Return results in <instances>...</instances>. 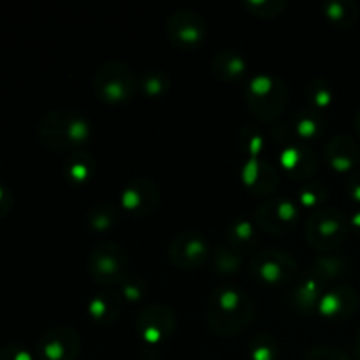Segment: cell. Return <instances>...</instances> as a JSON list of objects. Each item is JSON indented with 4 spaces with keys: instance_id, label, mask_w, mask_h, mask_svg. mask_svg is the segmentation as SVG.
<instances>
[{
    "instance_id": "ba28073f",
    "label": "cell",
    "mask_w": 360,
    "mask_h": 360,
    "mask_svg": "<svg viewBox=\"0 0 360 360\" xmlns=\"http://www.w3.org/2000/svg\"><path fill=\"white\" fill-rule=\"evenodd\" d=\"M165 34L176 48L195 49L206 41L207 25L197 11L176 9L165 21Z\"/></svg>"
},
{
    "instance_id": "9c48e42d",
    "label": "cell",
    "mask_w": 360,
    "mask_h": 360,
    "mask_svg": "<svg viewBox=\"0 0 360 360\" xmlns=\"http://www.w3.org/2000/svg\"><path fill=\"white\" fill-rule=\"evenodd\" d=\"M255 224L269 234H287L299 221V207L290 197H269L255 210Z\"/></svg>"
},
{
    "instance_id": "3957f363",
    "label": "cell",
    "mask_w": 360,
    "mask_h": 360,
    "mask_svg": "<svg viewBox=\"0 0 360 360\" xmlns=\"http://www.w3.org/2000/svg\"><path fill=\"white\" fill-rule=\"evenodd\" d=\"M246 104L260 122H274L285 112L290 91L283 79L273 74L259 72L246 84Z\"/></svg>"
},
{
    "instance_id": "5bb4252c",
    "label": "cell",
    "mask_w": 360,
    "mask_h": 360,
    "mask_svg": "<svg viewBox=\"0 0 360 360\" xmlns=\"http://www.w3.org/2000/svg\"><path fill=\"white\" fill-rule=\"evenodd\" d=\"M160 202V188L150 178H134L123 186L122 207L134 217H144L157 210Z\"/></svg>"
},
{
    "instance_id": "f546056e",
    "label": "cell",
    "mask_w": 360,
    "mask_h": 360,
    "mask_svg": "<svg viewBox=\"0 0 360 360\" xmlns=\"http://www.w3.org/2000/svg\"><path fill=\"white\" fill-rule=\"evenodd\" d=\"M238 143L246 158H262V153L266 151V141H264L262 134L252 127H245L239 132Z\"/></svg>"
},
{
    "instance_id": "52a82bcc",
    "label": "cell",
    "mask_w": 360,
    "mask_h": 360,
    "mask_svg": "<svg viewBox=\"0 0 360 360\" xmlns=\"http://www.w3.org/2000/svg\"><path fill=\"white\" fill-rule=\"evenodd\" d=\"M250 271L262 283L285 285L295 278L297 260L285 250L269 248L252 257Z\"/></svg>"
},
{
    "instance_id": "484cf974",
    "label": "cell",
    "mask_w": 360,
    "mask_h": 360,
    "mask_svg": "<svg viewBox=\"0 0 360 360\" xmlns=\"http://www.w3.org/2000/svg\"><path fill=\"white\" fill-rule=\"evenodd\" d=\"M118 221V210L109 202L97 204L86 214V224L95 232H108Z\"/></svg>"
},
{
    "instance_id": "d4e9b609",
    "label": "cell",
    "mask_w": 360,
    "mask_h": 360,
    "mask_svg": "<svg viewBox=\"0 0 360 360\" xmlns=\"http://www.w3.org/2000/svg\"><path fill=\"white\" fill-rule=\"evenodd\" d=\"M306 98H308L309 108L316 109V111L322 112L323 109L329 108L334 101V88L323 77H315L313 81H309L306 84Z\"/></svg>"
},
{
    "instance_id": "4fadbf2b",
    "label": "cell",
    "mask_w": 360,
    "mask_h": 360,
    "mask_svg": "<svg viewBox=\"0 0 360 360\" xmlns=\"http://www.w3.org/2000/svg\"><path fill=\"white\" fill-rule=\"evenodd\" d=\"M280 167L287 172L288 178L295 181H309L319 167V155L304 141L292 139L281 144L280 148Z\"/></svg>"
},
{
    "instance_id": "836d02e7",
    "label": "cell",
    "mask_w": 360,
    "mask_h": 360,
    "mask_svg": "<svg viewBox=\"0 0 360 360\" xmlns=\"http://www.w3.org/2000/svg\"><path fill=\"white\" fill-rule=\"evenodd\" d=\"M146 283H144L141 278H132V276H127L125 280L120 283V294L125 301L130 302H136L141 301V299L146 295Z\"/></svg>"
},
{
    "instance_id": "60d3db41",
    "label": "cell",
    "mask_w": 360,
    "mask_h": 360,
    "mask_svg": "<svg viewBox=\"0 0 360 360\" xmlns=\"http://www.w3.org/2000/svg\"><path fill=\"white\" fill-rule=\"evenodd\" d=\"M355 129H357V132H359V136H360V109H359L357 115H355Z\"/></svg>"
},
{
    "instance_id": "d590c367",
    "label": "cell",
    "mask_w": 360,
    "mask_h": 360,
    "mask_svg": "<svg viewBox=\"0 0 360 360\" xmlns=\"http://www.w3.org/2000/svg\"><path fill=\"white\" fill-rule=\"evenodd\" d=\"M0 360H34V355L27 348L16 347V345H7L0 350Z\"/></svg>"
},
{
    "instance_id": "cb8c5ba5",
    "label": "cell",
    "mask_w": 360,
    "mask_h": 360,
    "mask_svg": "<svg viewBox=\"0 0 360 360\" xmlns=\"http://www.w3.org/2000/svg\"><path fill=\"white\" fill-rule=\"evenodd\" d=\"M323 14L336 27L348 28L357 21L359 7L354 0H329L323 6Z\"/></svg>"
},
{
    "instance_id": "e0dca14e",
    "label": "cell",
    "mask_w": 360,
    "mask_h": 360,
    "mask_svg": "<svg viewBox=\"0 0 360 360\" xmlns=\"http://www.w3.org/2000/svg\"><path fill=\"white\" fill-rule=\"evenodd\" d=\"M326 160L338 172H348L360 158L359 144L347 134H336L326 143Z\"/></svg>"
},
{
    "instance_id": "44dd1931",
    "label": "cell",
    "mask_w": 360,
    "mask_h": 360,
    "mask_svg": "<svg viewBox=\"0 0 360 360\" xmlns=\"http://www.w3.org/2000/svg\"><path fill=\"white\" fill-rule=\"evenodd\" d=\"M97 162L88 151H76L63 164V176L72 185H86L95 176Z\"/></svg>"
},
{
    "instance_id": "ab89813d",
    "label": "cell",
    "mask_w": 360,
    "mask_h": 360,
    "mask_svg": "<svg viewBox=\"0 0 360 360\" xmlns=\"http://www.w3.org/2000/svg\"><path fill=\"white\" fill-rule=\"evenodd\" d=\"M350 224H352V225H355V227H360V210H359L357 213H355V214H352Z\"/></svg>"
},
{
    "instance_id": "8d00e7d4",
    "label": "cell",
    "mask_w": 360,
    "mask_h": 360,
    "mask_svg": "<svg viewBox=\"0 0 360 360\" xmlns=\"http://www.w3.org/2000/svg\"><path fill=\"white\" fill-rule=\"evenodd\" d=\"M13 204L14 199L11 190L7 188L6 185H0V218L6 217V214L13 210Z\"/></svg>"
},
{
    "instance_id": "9a60e30c",
    "label": "cell",
    "mask_w": 360,
    "mask_h": 360,
    "mask_svg": "<svg viewBox=\"0 0 360 360\" xmlns=\"http://www.w3.org/2000/svg\"><path fill=\"white\" fill-rule=\"evenodd\" d=\"M239 176H241V181L245 183L250 192L262 197L271 195L280 183L278 171L264 158H246L241 171H239Z\"/></svg>"
},
{
    "instance_id": "5b68a950",
    "label": "cell",
    "mask_w": 360,
    "mask_h": 360,
    "mask_svg": "<svg viewBox=\"0 0 360 360\" xmlns=\"http://www.w3.org/2000/svg\"><path fill=\"white\" fill-rule=\"evenodd\" d=\"M139 88V79L132 67L120 60H109L98 67L94 77L95 95L105 104H122L130 101Z\"/></svg>"
},
{
    "instance_id": "603a6c76",
    "label": "cell",
    "mask_w": 360,
    "mask_h": 360,
    "mask_svg": "<svg viewBox=\"0 0 360 360\" xmlns=\"http://www.w3.org/2000/svg\"><path fill=\"white\" fill-rule=\"evenodd\" d=\"M227 243L229 248L234 250L236 253H245L257 245V232L255 225L250 220H234L227 227Z\"/></svg>"
},
{
    "instance_id": "7402d4cb",
    "label": "cell",
    "mask_w": 360,
    "mask_h": 360,
    "mask_svg": "<svg viewBox=\"0 0 360 360\" xmlns=\"http://www.w3.org/2000/svg\"><path fill=\"white\" fill-rule=\"evenodd\" d=\"M323 283L311 273H306L304 278L297 283L294 292V304L299 311L311 313L319 308V302L322 299Z\"/></svg>"
},
{
    "instance_id": "7c38bea8",
    "label": "cell",
    "mask_w": 360,
    "mask_h": 360,
    "mask_svg": "<svg viewBox=\"0 0 360 360\" xmlns=\"http://www.w3.org/2000/svg\"><path fill=\"white\" fill-rule=\"evenodd\" d=\"M81 336L74 327L55 326L37 343L39 360H74L79 355Z\"/></svg>"
},
{
    "instance_id": "6da1fadb",
    "label": "cell",
    "mask_w": 360,
    "mask_h": 360,
    "mask_svg": "<svg viewBox=\"0 0 360 360\" xmlns=\"http://www.w3.org/2000/svg\"><path fill=\"white\" fill-rule=\"evenodd\" d=\"M253 301L234 285H221L207 301V322L218 336H234L253 319Z\"/></svg>"
},
{
    "instance_id": "e575fe53",
    "label": "cell",
    "mask_w": 360,
    "mask_h": 360,
    "mask_svg": "<svg viewBox=\"0 0 360 360\" xmlns=\"http://www.w3.org/2000/svg\"><path fill=\"white\" fill-rule=\"evenodd\" d=\"M304 360H352L350 355L345 350L336 347H313L308 354L304 355Z\"/></svg>"
},
{
    "instance_id": "74e56055",
    "label": "cell",
    "mask_w": 360,
    "mask_h": 360,
    "mask_svg": "<svg viewBox=\"0 0 360 360\" xmlns=\"http://www.w3.org/2000/svg\"><path fill=\"white\" fill-rule=\"evenodd\" d=\"M348 193L354 197L355 200H360V171H355L354 174L348 178Z\"/></svg>"
},
{
    "instance_id": "ffe728a7",
    "label": "cell",
    "mask_w": 360,
    "mask_h": 360,
    "mask_svg": "<svg viewBox=\"0 0 360 360\" xmlns=\"http://www.w3.org/2000/svg\"><path fill=\"white\" fill-rule=\"evenodd\" d=\"M290 127L295 139L304 141V143L315 141L316 137L322 136V130H323L322 112L309 108V105H306V108L299 109V111L295 112L294 122L290 123Z\"/></svg>"
},
{
    "instance_id": "277c9868",
    "label": "cell",
    "mask_w": 360,
    "mask_h": 360,
    "mask_svg": "<svg viewBox=\"0 0 360 360\" xmlns=\"http://www.w3.org/2000/svg\"><path fill=\"white\" fill-rule=\"evenodd\" d=\"M350 218L336 207H319L309 213L304 225L306 241L319 252L340 248L350 232Z\"/></svg>"
},
{
    "instance_id": "2e32d148",
    "label": "cell",
    "mask_w": 360,
    "mask_h": 360,
    "mask_svg": "<svg viewBox=\"0 0 360 360\" xmlns=\"http://www.w3.org/2000/svg\"><path fill=\"white\" fill-rule=\"evenodd\" d=\"M359 304V294L350 285L340 283L327 290L319 302L320 315L327 319H345L355 311Z\"/></svg>"
},
{
    "instance_id": "7a4b0ae2",
    "label": "cell",
    "mask_w": 360,
    "mask_h": 360,
    "mask_svg": "<svg viewBox=\"0 0 360 360\" xmlns=\"http://www.w3.org/2000/svg\"><path fill=\"white\" fill-rule=\"evenodd\" d=\"M91 125L81 112L72 109H55L42 116L39 139L51 150H69L88 143Z\"/></svg>"
},
{
    "instance_id": "8992f818",
    "label": "cell",
    "mask_w": 360,
    "mask_h": 360,
    "mask_svg": "<svg viewBox=\"0 0 360 360\" xmlns=\"http://www.w3.org/2000/svg\"><path fill=\"white\" fill-rule=\"evenodd\" d=\"M129 269V252L118 241H101L88 255V273L97 283H122Z\"/></svg>"
},
{
    "instance_id": "83f0119b",
    "label": "cell",
    "mask_w": 360,
    "mask_h": 360,
    "mask_svg": "<svg viewBox=\"0 0 360 360\" xmlns=\"http://www.w3.org/2000/svg\"><path fill=\"white\" fill-rule=\"evenodd\" d=\"M345 267H347L345 266V260L340 259V257L322 255L315 260V264H313V267L308 273H311L313 276L319 278V280L326 285L327 281H330L333 278L340 276L345 271Z\"/></svg>"
},
{
    "instance_id": "8fae6325",
    "label": "cell",
    "mask_w": 360,
    "mask_h": 360,
    "mask_svg": "<svg viewBox=\"0 0 360 360\" xmlns=\"http://www.w3.org/2000/svg\"><path fill=\"white\" fill-rule=\"evenodd\" d=\"M169 260L179 269H199L210 260V243L199 232L186 231L174 236L167 248Z\"/></svg>"
},
{
    "instance_id": "d6986e66",
    "label": "cell",
    "mask_w": 360,
    "mask_h": 360,
    "mask_svg": "<svg viewBox=\"0 0 360 360\" xmlns=\"http://www.w3.org/2000/svg\"><path fill=\"white\" fill-rule=\"evenodd\" d=\"M211 70L220 81H238L248 70V62L245 56L232 49L217 53L211 62Z\"/></svg>"
},
{
    "instance_id": "ac0fdd59",
    "label": "cell",
    "mask_w": 360,
    "mask_h": 360,
    "mask_svg": "<svg viewBox=\"0 0 360 360\" xmlns=\"http://www.w3.org/2000/svg\"><path fill=\"white\" fill-rule=\"evenodd\" d=\"M123 297L120 292L104 290L101 294L94 295L88 302V313L91 320L98 326H111L122 313Z\"/></svg>"
},
{
    "instance_id": "1f68e13d",
    "label": "cell",
    "mask_w": 360,
    "mask_h": 360,
    "mask_svg": "<svg viewBox=\"0 0 360 360\" xmlns=\"http://www.w3.org/2000/svg\"><path fill=\"white\" fill-rule=\"evenodd\" d=\"M245 7L255 16L273 18L283 13L287 2L285 0H246Z\"/></svg>"
},
{
    "instance_id": "30bf717a",
    "label": "cell",
    "mask_w": 360,
    "mask_h": 360,
    "mask_svg": "<svg viewBox=\"0 0 360 360\" xmlns=\"http://www.w3.org/2000/svg\"><path fill=\"white\" fill-rule=\"evenodd\" d=\"M176 329V311L167 304H151L141 309L136 320V333L144 343L160 345Z\"/></svg>"
},
{
    "instance_id": "4316f807",
    "label": "cell",
    "mask_w": 360,
    "mask_h": 360,
    "mask_svg": "<svg viewBox=\"0 0 360 360\" xmlns=\"http://www.w3.org/2000/svg\"><path fill=\"white\" fill-rule=\"evenodd\" d=\"M139 88L148 97H162L171 88V77L160 69L144 70L139 76Z\"/></svg>"
},
{
    "instance_id": "f35d334b",
    "label": "cell",
    "mask_w": 360,
    "mask_h": 360,
    "mask_svg": "<svg viewBox=\"0 0 360 360\" xmlns=\"http://www.w3.org/2000/svg\"><path fill=\"white\" fill-rule=\"evenodd\" d=\"M354 352H355V355H357V357L360 359V330H359L357 336H355V341H354Z\"/></svg>"
},
{
    "instance_id": "f1b7e54d",
    "label": "cell",
    "mask_w": 360,
    "mask_h": 360,
    "mask_svg": "<svg viewBox=\"0 0 360 360\" xmlns=\"http://www.w3.org/2000/svg\"><path fill=\"white\" fill-rule=\"evenodd\" d=\"M250 359L252 360H278L280 348H278L276 340L269 334H257L248 345Z\"/></svg>"
},
{
    "instance_id": "d6a6232c",
    "label": "cell",
    "mask_w": 360,
    "mask_h": 360,
    "mask_svg": "<svg viewBox=\"0 0 360 360\" xmlns=\"http://www.w3.org/2000/svg\"><path fill=\"white\" fill-rule=\"evenodd\" d=\"M214 269L221 274H232L236 271H239V266H241V257L239 253H236L234 250L227 248H218L214 252L213 257Z\"/></svg>"
},
{
    "instance_id": "4dcf8cb0",
    "label": "cell",
    "mask_w": 360,
    "mask_h": 360,
    "mask_svg": "<svg viewBox=\"0 0 360 360\" xmlns=\"http://www.w3.org/2000/svg\"><path fill=\"white\" fill-rule=\"evenodd\" d=\"M327 197V186L320 181H304L299 188V202L304 207H313L319 210L322 207L323 200Z\"/></svg>"
}]
</instances>
